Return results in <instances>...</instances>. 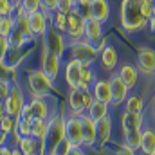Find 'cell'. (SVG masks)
I'll list each match as a JSON object with an SVG mask.
<instances>
[{
	"label": "cell",
	"mask_w": 155,
	"mask_h": 155,
	"mask_svg": "<svg viewBox=\"0 0 155 155\" xmlns=\"http://www.w3.org/2000/svg\"><path fill=\"white\" fill-rule=\"evenodd\" d=\"M141 4L143 0H123L121 2V25L130 33L141 31L148 22L143 16Z\"/></svg>",
	"instance_id": "6da1fadb"
},
{
	"label": "cell",
	"mask_w": 155,
	"mask_h": 155,
	"mask_svg": "<svg viewBox=\"0 0 155 155\" xmlns=\"http://www.w3.org/2000/svg\"><path fill=\"white\" fill-rule=\"evenodd\" d=\"M65 139V119L60 116L47 121V134H45V153L52 155L56 146Z\"/></svg>",
	"instance_id": "7a4b0ae2"
},
{
	"label": "cell",
	"mask_w": 155,
	"mask_h": 155,
	"mask_svg": "<svg viewBox=\"0 0 155 155\" xmlns=\"http://www.w3.org/2000/svg\"><path fill=\"white\" fill-rule=\"evenodd\" d=\"M94 101V96L90 94V88H83V87H78L71 90V96H69V105H71V110L74 116H81L85 114V110H88L90 103Z\"/></svg>",
	"instance_id": "3957f363"
},
{
	"label": "cell",
	"mask_w": 155,
	"mask_h": 155,
	"mask_svg": "<svg viewBox=\"0 0 155 155\" xmlns=\"http://www.w3.org/2000/svg\"><path fill=\"white\" fill-rule=\"evenodd\" d=\"M27 81H29V88H31V92H33L35 97H47V96L51 94L52 81L47 78V74H45L41 69L31 71Z\"/></svg>",
	"instance_id": "277c9868"
},
{
	"label": "cell",
	"mask_w": 155,
	"mask_h": 155,
	"mask_svg": "<svg viewBox=\"0 0 155 155\" xmlns=\"http://www.w3.org/2000/svg\"><path fill=\"white\" fill-rule=\"evenodd\" d=\"M99 49L90 41H74L72 43V60H78L85 65H92V61L97 58Z\"/></svg>",
	"instance_id": "5b68a950"
},
{
	"label": "cell",
	"mask_w": 155,
	"mask_h": 155,
	"mask_svg": "<svg viewBox=\"0 0 155 155\" xmlns=\"http://www.w3.org/2000/svg\"><path fill=\"white\" fill-rule=\"evenodd\" d=\"M24 94L20 92V87L15 83L13 87H11V90H9V96L5 97V101H4V108H5V114L11 117H16L22 114V108H24Z\"/></svg>",
	"instance_id": "8992f818"
},
{
	"label": "cell",
	"mask_w": 155,
	"mask_h": 155,
	"mask_svg": "<svg viewBox=\"0 0 155 155\" xmlns=\"http://www.w3.org/2000/svg\"><path fill=\"white\" fill-rule=\"evenodd\" d=\"M65 137L71 141L74 148L83 146V124H81V116H72L65 121Z\"/></svg>",
	"instance_id": "52a82bcc"
},
{
	"label": "cell",
	"mask_w": 155,
	"mask_h": 155,
	"mask_svg": "<svg viewBox=\"0 0 155 155\" xmlns=\"http://www.w3.org/2000/svg\"><path fill=\"white\" fill-rule=\"evenodd\" d=\"M20 116L29 117L31 121H36V119H47V117H49V107H47V103L43 101V97H33L29 103L24 105Z\"/></svg>",
	"instance_id": "ba28073f"
},
{
	"label": "cell",
	"mask_w": 155,
	"mask_h": 155,
	"mask_svg": "<svg viewBox=\"0 0 155 155\" xmlns=\"http://www.w3.org/2000/svg\"><path fill=\"white\" fill-rule=\"evenodd\" d=\"M41 71L47 74V78L54 83L56 78L60 74V69H61V58H58L54 52H51L49 49H43V60H41Z\"/></svg>",
	"instance_id": "9c48e42d"
},
{
	"label": "cell",
	"mask_w": 155,
	"mask_h": 155,
	"mask_svg": "<svg viewBox=\"0 0 155 155\" xmlns=\"http://www.w3.org/2000/svg\"><path fill=\"white\" fill-rule=\"evenodd\" d=\"M45 49L54 52L58 58H63V54H65V41H63V36H61V33L58 29H49L45 33Z\"/></svg>",
	"instance_id": "30bf717a"
},
{
	"label": "cell",
	"mask_w": 155,
	"mask_h": 155,
	"mask_svg": "<svg viewBox=\"0 0 155 155\" xmlns=\"http://www.w3.org/2000/svg\"><path fill=\"white\" fill-rule=\"evenodd\" d=\"M65 33L74 40H79L81 36H85V18L78 11H72L67 15V31Z\"/></svg>",
	"instance_id": "8fae6325"
},
{
	"label": "cell",
	"mask_w": 155,
	"mask_h": 155,
	"mask_svg": "<svg viewBox=\"0 0 155 155\" xmlns=\"http://www.w3.org/2000/svg\"><path fill=\"white\" fill-rule=\"evenodd\" d=\"M81 124H83V144L90 148L97 143V123L88 114H81Z\"/></svg>",
	"instance_id": "7c38bea8"
},
{
	"label": "cell",
	"mask_w": 155,
	"mask_h": 155,
	"mask_svg": "<svg viewBox=\"0 0 155 155\" xmlns=\"http://www.w3.org/2000/svg\"><path fill=\"white\" fill-rule=\"evenodd\" d=\"M29 27H31V36H45L47 29V13L41 9L29 15Z\"/></svg>",
	"instance_id": "4fadbf2b"
},
{
	"label": "cell",
	"mask_w": 155,
	"mask_h": 155,
	"mask_svg": "<svg viewBox=\"0 0 155 155\" xmlns=\"http://www.w3.org/2000/svg\"><path fill=\"white\" fill-rule=\"evenodd\" d=\"M81 67L83 63L78 61V60H71L65 67V83L72 88H78L79 87V78H81Z\"/></svg>",
	"instance_id": "5bb4252c"
},
{
	"label": "cell",
	"mask_w": 155,
	"mask_h": 155,
	"mask_svg": "<svg viewBox=\"0 0 155 155\" xmlns=\"http://www.w3.org/2000/svg\"><path fill=\"white\" fill-rule=\"evenodd\" d=\"M137 67H139V71H143L146 74L153 72L155 71V51L153 49H150V47L141 49V52L137 56Z\"/></svg>",
	"instance_id": "9a60e30c"
},
{
	"label": "cell",
	"mask_w": 155,
	"mask_h": 155,
	"mask_svg": "<svg viewBox=\"0 0 155 155\" xmlns=\"http://www.w3.org/2000/svg\"><path fill=\"white\" fill-rule=\"evenodd\" d=\"M110 90H112V103L114 105H121L126 96H128V87L123 83V79L119 78V74H114L110 79Z\"/></svg>",
	"instance_id": "2e32d148"
},
{
	"label": "cell",
	"mask_w": 155,
	"mask_h": 155,
	"mask_svg": "<svg viewBox=\"0 0 155 155\" xmlns=\"http://www.w3.org/2000/svg\"><path fill=\"white\" fill-rule=\"evenodd\" d=\"M92 96H94V99H97V101H101V103H107V105H110V103H112L110 81H107V79H99V81H96V83H94Z\"/></svg>",
	"instance_id": "e0dca14e"
},
{
	"label": "cell",
	"mask_w": 155,
	"mask_h": 155,
	"mask_svg": "<svg viewBox=\"0 0 155 155\" xmlns=\"http://www.w3.org/2000/svg\"><path fill=\"white\" fill-rule=\"evenodd\" d=\"M85 36H87V41L90 43H96L97 40L103 36V24L96 18H87L85 20Z\"/></svg>",
	"instance_id": "ac0fdd59"
},
{
	"label": "cell",
	"mask_w": 155,
	"mask_h": 155,
	"mask_svg": "<svg viewBox=\"0 0 155 155\" xmlns=\"http://www.w3.org/2000/svg\"><path fill=\"white\" fill-rule=\"evenodd\" d=\"M90 15H92V18H96L101 24H105L108 20V16H110V4H108V0H92Z\"/></svg>",
	"instance_id": "d6986e66"
},
{
	"label": "cell",
	"mask_w": 155,
	"mask_h": 155,
	"mask_svg": "<svg viewBox=\"0 0 155 155\" xmlns=\"http://www.w3.org/2000/svg\"><path fill=\"white\" fill-rule=\"evenodd\" d=\"M117 74H119V78L123 79V83H124L128 88H134V87L137 85V79H139L137 67L124 63V65H121V69H119V72H117Z\"/></svg>",
	"instance_id": "ffe728a7"
},
{
	"label": "cell",
	"mask_w": 155,
	"mask_h": 155,
	"mask_svg": "<svg viewBox=\"0 0 155 155\" xmlns=\"http://www.w3.org/2000/svg\"><path fill=\"white\" fill-rule=\"evenodd\" d=\"M117 61H119V56H117V51L114 45H105L103 51H101V63L105 69L108 71H114L117 67Z\"/></svg>",
	"instance_id": "44dd1931"
},
{
	"label": "cell",
	"mask_w": 155,
	"mask_h": 155,
	"mask_svg": "<svg viewBox=\"0 0 155 155\" xmlns=\"http://www.w3.org/2000/svg\"><path fill=\"white\" fill-rule=\"evenodd\" d=\"M143 114H132V112H126L123 114L121 119V126L124 132H130V130H141L143 128Z\"/></svg>",
	"instance_id": "7402d4cb"
},
{
	"label": "cell",
	"mask_w": 155,
	"mask_h": 155,
	"mask_svg": "<svg viewBox=\"0 0 155 155\" xmlns=\"http://www.w3.org/2000/svg\"><path fill=\"white\" fill-rule=\"evenodd\" d=\"M88 116L92 117L96 123H99L101 119H105V117H108V105L107 103H101V101H97V99H94L92 103H90V107H88Z\"/></svg>",
	"instance_id": "603a6c76"
},
{
	"label": "cell",
	"mask_w": 155,
	"mask_h": 155,
	"mask_svg": "<svg viewBox=\"0 0 155 155\" xmlns=\"http://www.w3.org/2000/svg\"><path fill=\"white\" fill-rule=\"evenodd\" d=\"M18 150L22 155H35L38 150V141L33 135H25L18 139Z\"/></svg>",
	"instance_id": "cb8c5ba5"
},
{
	"label": "cell",
	"mask_w": 155,
	"mask_h": 155,
	"mask_svg": "<svg viewBox=\"0 0 155 155\" xmlns=\"http://www.w3.org/2000/svg\"><path fill=\"white\" fill-rule=\"evenodd\" d=\"M110 134H112V119L105 117L97 123V143L105 144L110 139Z\"/></svg>",
	"instance_id": "d4e9b609"
},
{
	"label": "cell",
	"mask_w": 155,
	"mask_h": 155,
	"mask_svg": "<svg viewBox=\"0 0 155 155\" xmlns=\"http://www.w3.org/2000/svg\"><path fill=\"white\" fill-rule=\"evenodd\" d=\"M141 150L144 155H155V130L148 128L143 132V144Z\"/></svg>",
	"instance_id": "484cf974"
},
{
	"label": "cell",
	"mask_w": 155,
	"mask_h": 155,
	"mask_svg": "<svg viewBox=\"0 0 155 155\" xmlns=\"http://www.w3.org/2000/svg\"><path fill=\"white\" fill-rule=\"evenodd\" d=\"M143 144V130H130L124 132V146L132 150H139Z\"/></svg>",
	"instance_id": "4316f807"
},
{
	"label": "cell",
	"mask_w": 155,
	"mask_h": 155,
	"mask_svg": "<svg viewBox=\"0 0 155 155\" xmlns=\"http://www.w3.org/2000/svg\"><path fill=\"white\" fill-rule=\"evenodd\" d=\"M143 108H144V97L135 94L132 97L126 99V112H132V114H143Z\"/></svg>",
	"instance_id": "83f0119b"
},
{
	"label": "cell",
	"mask_w": 155,
	"mask_h": 155,
	"mask_svg": "<svg viewBox=\"0 0 155 155\" xmlns=\"http://www.w3.org/2000/svg\"><path fill=\"white\" fill-rule=\"evenodd\" d=\"M15 27H16L15 16H0V36L9 38V35L15 31Z\"/></svg>",
	"instance_id": "f1b7e54d"
},
{
	"label": "cell",
	"mask_w": 155,
	"mask_h": 155,
	"mask_svg": "<svg viewBox=\"0 0 155 155\" xmlns=\"http://www.w3.org/2000/svg\"><path fill=\"white\" fill-rule=\"evenodd\" d=\"M45 134H47V119H36V121H33L31 135L38 141V139H45Z\"/></svg>",
	"instance_id": "f546056e"
},
{
	"label": "cell",
	"mask_w": 155,
	"mask_h": 155,
	"mask_svg": "<svg viewBox=\"0 0 155 155\" xmlns=\"http://www.w3.org/2000/svg\"><path fill=\"white\" fill-rule=\"evenodd\" d=\"M94 83V71L90 65H85L81 67V78H79V87L83 88H90V85Z\"/></svg>",
	"instance_id": "4dcf8cb0"
},
{
	"label": "cell",
	"mask_w": 155,
	"mask_h": 155,
	"mask_svg": "<svg viewBox=\"0 0 155 155\" xmlns=\"http://www.w3.org/2000/svg\"><path fill=\"white\" fill-rule=\"evenodd\" d=\"M16 76V71H15V65H7L5 61L0 63V81H15Z\"/></svg>",
	"instance_id": "1f68e13d"
},
{
	"label": "cell",
	"mask_w": 155,
	"mask_h": 155,
	"mask_svg": "<svg viewBox=\"0 0 155 155\" xmlns=\"http://www.w3.org/2000/svg\"><path fill=\"white\" fill-rule=\"evenodd\" d=\"M54 29H58L60 33H65L67 31V13H61V11H54Z\"/></svg>",
	"instance_id": "d6a6232c"
},
{
	"label": "cell",
	"mask_w": 155,
	"mask_h": 155,
	"mask_svg": "<svg viewBox=\"0 0 155 155\" xmlns=\"http://www.w3.org/2000/svg\"><path fill=\"white\" fill-rule=\"evenodd\" d=\"M90 5H92V0H76V9H74V11H78V13L87 20V18L92 16V15H90Z\"/></svg>",
	"instance_id": "836d02e7"
},
{
	"label": "cell",
	"mask_w": 155,
	"mask_h": 155,
	"mask_svg": "<svg viewBox=\"0 0 155 155\" xmlns=\"http://www.w3.org/2000/svg\"><path fill=\"white\" fill-rule=\"evenodd\" d=\"M15 126H16V119L11 116H4L0 119V132L4 134H11L15 132Z\"/></svg>",
	"instance_id": "e575fe53"
},
{
	"label": "cell",
	"mask_w": 155,
	"mask_h": 155,
	"mask_svg": "<svg viewBox=\"0 0 155 155\" xmlns=\"http://www.w3.org/2000/svg\"><path fill=\"white\" fill-rule=\"evenodd\" d=\"M20 5L25 9L27 15H31V13L41 9V0H20Z\"/></svg>",
	"instance_id": "d590c367"
},
{
	"label": "cell",
	"mask_w": 155,
	"mask_h": 155,
	"mask_svg": "<svg viewBox=\"0 0 155 155\" xmlns=\"http://www.w3.org/2000/svg\"><path fill=\"white\" fill-rule=\"evenodd\" d=\"M16 4H13L11 0H0V16H13Z\"/></svg>",
	"instance_id": "8d00e7d4"
},
{
	"label": "cell",
	"mask_w": 155,
	"mask_h": 155,
	"mask_svg": "<svg viewBox=\"0 0 155 155\" xmlns=\"http://www.w3.org/2000/svg\"><path fill=\"white\" fill-rule=\"evenodd\" d=\"M72 148H74V146H72V144H71V141L65 137V139L56 146V150L52 152V155H69V152H71Z\"/></svg>",
	"instance_id": "74e56055"
},
{
	"label": "cell",
	"mask_w": 155,
	"mask_h": 155,
	"mask_svg": "<svg viewBox=\"0 0 155 155\" xmlns=\"http://www.w3.org/2000/svg\"><path fill=\"white\" fill-rule=\"evenodd\" d=\"M153 9H155V0H143V4H141V11H143V16H144L146 20L152 18Z\"/></svg>",
	"instance_id": "f35d334b"
},
{
	"label": "cell",
	"mask_w": 155,
	"mask_h": 155,
	"mask_svg": "<svg viewBox=\"0 0 155 155\" xmlns=\"http://www.w3.org/2000/svg\"><path fill=\"white\" fill-rule=\"evenodd\" d=\"M76 9V0H60L58 2V11H61V13H72Z\"/></svg>",
	"instance_id": "ab89813d"
},
{
	"label": "cell",
	"mask_w": 155,
	"mask_h": 155,
	"mask_svg": "<svg viewBox=\"0 0 155 155\" xmlns=\"http://www.w3.org/2000/svg\"><path fill=\"white\" fill-rule=\"evenodd\" d=\"M58 2L60 0H41V11L43 13H54V11H58Z\"/></svg>",
	"instance_id": "60d3db41"
},
{
	"label": "cell",
	"mask_w": 155,
	"mask_h": 155,
	"mask_svg": "<svg viewBox=\"0 0 155 155\" xmlns=\"http://www.w3.org/2000/svg\"><path fill=\"white\" fill-rule=\"evenodd\" d=\"M7 52H9V40L5 36H0V63L5 61Z\"/></svg>",
	"instance_id": "b9f144b4"
},
{
	"label": "cell",
	"mask_w": 155,
	"mask_h": 155,
	"mask_svg": "<svg viewBox=\"0 0 155 155\" xmlns=\"http://www.w3.org/2000/svg\"><path fill=\"white\" fill-rule=\"evenodd\" d=\"M9 90H11V85L7 81H0V103L5 101V97L9 96Z\"/></svg>",
	"instance_id": "7bdbcfd3"
},
{
	"label": "cell",
	"mask_w": 155,
	"mask_h": 155,
	"mask_svg": "<svg viewBox=\"0 0 155 155\" xmlns=\"http://www.w3.org/2000/svg\"><path fill=\"white\" fill-rule=\"evenodd\" d=\"M117 155H135V153H134V150H132V148H128V146H123V148L117 152Z\"/></svg>",
	"instance_id": "ee69618b"
},
{
	"label": "cell",
	"mask_w": 155,
	"mask_h": 155,
	"mask_svg": "<svg viewBox=\"0 0 155 155\" xmlns=\"http://www.w3.org/2000/svg\"><path fill=\"white\" fill-rule=\"evenodd\" d=\"M5 141H7V134L0 132V148H2V146H5Z\"/></svg>",
	"instance_id": "f6af8a7d"
},
{
	"label": "cell",
	"mask_w": 155,
	"mask_h": 155,
	"mask_svg": "<svg viewBox=\"0 0 155 155\" xmlns=\"http://www.w3.org/2000/svg\"><path fill=\"white\" fill-rule=\"evenodd\" d=\"M69 155H85V152H83L81 148H72V150L69 152Z\"/></svg>",
	"instance_id": "bcb514c9"
},
{
	"label": "cell",
	"mask_w": 155,
	"mask_h": 155,
	"mask_svg": "<svg viewBox=\"0 0 155 155\" xmlns=\"http://www.w3.org/2000/svg\"><path fill=\"white\" fill-rule=\"evenodd\" d=\"M4 116H7V114H5V108H4V103H0V119H2Z\"/></svg>",
	"instance_id": "7dc6e473"
},
{
	"label": "cell",
	"mask_w": 155,
	"mask_h": 155,
	"mask_svg": "<svg viewBox=\"0 0 155 155\" xmlns=\"http://www.w3.org/2000/svg\"><path fill=\"white\" fill-rule=\"evenodd\" d=\"M11 155H22V153H20V150H18V148H13V152H11Z\"/></svg>",
	"instance_id": "c3c4849f"
},
{
	"label": "cell",
	"mask_w": 155,
	"mask_h": 155,
	"mask_svg": "<svg viewBox=\"0 0 155 155\" xmlns=\"http://www.w3.org/2000/svg\"><path fill=\"white\" fill-rule=\"evenodd\" d=\"M153 116H155V103H153Z\"/></svg>",
	"instance_id": "681fc988"
},
{
	"label": "cell",
	"mask_w": 155,
	"mask_h": 155,
	"mask_svg": "<svg viewBox=\"0 0 155 155\" xmlns=\"http://www.w3.org/2000/svg\"><path fill=\"white\" fill-rule=\"evenodd\" d=\"M35 155H36V153H35Z\"/></svg>",
	"instance_id": "f907efd6"
}]
</instances>
